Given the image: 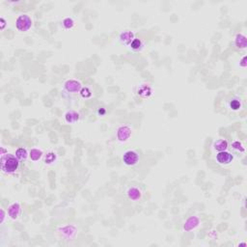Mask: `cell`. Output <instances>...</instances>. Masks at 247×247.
Wrapping results in <instances>:
<instances>
[{"mask_svg":"<svg viewBox=\"0 0 247 247\" xmlns=\"http://www.w3.org/2000/svg\"><path fill=\"white\" fill-rule=\"evenodd\" d=\"M18 166L17 159L12 156H7L2 158V169L6 172H13L15 171Z\"/></svg>","mask_w":247,"mask_h":247,"instance_id":"obj_1","label":"cell"},{"mask_svg":"<svg viewBox=\"0 0 247 247\" xmlns=\"http://www.w3.org/2000/svg\"><path fill=\"white\" fill-rule=\"evenodd\" d=\"M124 160L125 161L126 164H134L137 161V156H136V153L131 152V156H130V152H126L125 157H124Z\"/></svg>","mask_w":247,"mask_h":247,"instance_id":"obj_2","label":"cell"},{"mask_svg":"<svg viewBox=\"0 0 247 247\" xmlns=\"http://www.w3.org/2000/svg\"><path fill=\"white\" fill-rule=\"evenodd\" d=\"M217 159H218V161L221 163H228L231 160V156H230V153L221 152L217 156Z\"/></svg>","mask_w":247,"mask_h":247,"instance_id":"obj_3","label":"cell"},{"mask_svg":"<svg viewBox=\"0 0 247 247\" xmlns=\"http://www.w3.org/2000/svg\"><path fill=\"white\" fill-rule=\"evenodd\" d=\"M231 106H232V108H233V109L237 110V109H238V108H239L240 103H239L237 101H233V102H231Z\"/></svg>","mask_w":247,"mask_h":247,"instance_id":"obj_4","label":"cell"},{"mask_svg":"<svg viewBox=\"0 0 247 247\" xmlns=\"http://www.w3.org/2000/svg\"><path fill=\"white\" fill-rule=\"evenodd\" d=\"M131 45H132V48H138L139 46H140V42L138 41V40H135V41L132 43Z\"/></svg>","mask_w":247,"mask_h":247,"instance_id":"obj_5","label":"cell"}]
</instances>
